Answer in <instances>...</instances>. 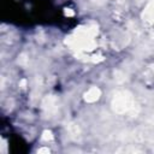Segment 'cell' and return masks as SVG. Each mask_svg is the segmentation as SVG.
<instances>
[{"mask_svg": "<svg viewBox=\"0 0 154 154\" xmlns=\"http://www.w3.org/2000/svg\"><path fill=\"white\" fill-rule=\"evenodd\" d=\"M99 94H100L99 89L93 88V89H90V90L88 91V94H85V100H88V101H94V100H96V99L99 97Z\"/></svg>", "mask_w": 154, "mask_h": 154, "instance_id": "cell-1", "label": "cell"}]
</instances>
